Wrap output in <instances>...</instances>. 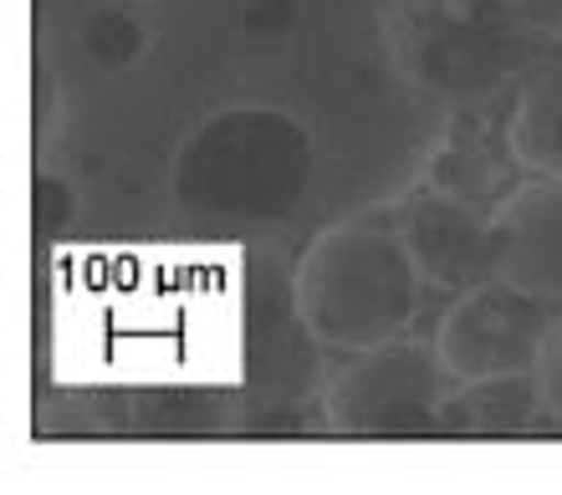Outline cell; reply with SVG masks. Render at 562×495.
Returning a JSON list of instances; mask_svg holds the SVG:
<instances>
[{"mask_svg":"<svg viewBox=\"0 0 562 495\" xmlns=\"http://www.w3.org/2000/svg\"><path fill=\"white\" fill-rule=\"evenodd\" d=\"M562 306L521 292L512 281L491 277L471 292H456L435 327L445 373L460 383H491V379H532L548 327Z\"/></svg>","mask_w":562,"mask_h":495,"instance_id":"4","label":"cell"},{"mask_svg":"<svg viewBox=\"0 0 562 495\" xmlns=\"http://www.w3.org/2000/svg\"><path fill=\"white\" fill-rule=\"evenodd\" d=\"M506 117H475V113L450 117V133L435 148V164H429V175H425L429 184L481 204V210H496L521 184L517 179L521 164L512 154V123Z\"/></svg>","mask_w":562,"mask_h":495,"instance_id":"8","label":"cell"},{"mask_svg":"<svg viewBox=\"0 0 562 495\" xmlns=\"http://www.w3.org/2000/svg\"><path fill=\"white\" fill-rule=\"evenodd\" d=\"M31 200H36V225H42V230H52V215H57L61 230L72 225V215H77V194H72V184H67L61 175L42 169V175H36V194H31Z\"/></svg>","mask_w":562,"mask_h":495,"instance_id":"13","label":"cell"},{"mask_svg":"<svg viewBox=\"0 0 562 495\" xmlns=\"http://www.w3.org/2000/svg\"><path fill=\"white\" fill-rule=\"evenodd\" d=\"M506 123H512V154L521 175L562 179V42L527 57Z\"/></svg>","mask_w":562,"mask_h":495,"instance_id":"9","label":"cell"},{"mask_svg":"<svg viewBox=\"0 0 562 495\" xmlns=\"http://www.w3.org/2000/svg\"><path fill=\"white\" fill-rule=\"evenodd\" d=\"M292 26H296V5H292V0H256L251 11H246V31H251V36H261V42H281Z\"/></svg>","mask_w":562,"mask_h":495,"instance_id":"14","label":"cell"},{"mask_svg":"<svg viewBox=\"0 0 562 495\" xmlns=\"http://www.w3.org/2000/svg\"><path fill=\"white\" fill-rule=\"evenodd\" d=\"M82 46H88V57L103 61V67H128L134 57H144L148 21L134 11V5H108V11H98L88 21Z\"/></svg>","mask_w":562,"mask_h":495,"instance_id":"11","label":"cell"},{"mask_svg":"<svg viewBox=\"0 0 562 495\" xmlns=\"http://www.w3.org/2000/svg\"><path fill=\"white\" fill-rule=\"evenodd\" d=\"M527 46L506 31L475 26L465 15H456L440 0V11H409L400 15V61L419 88L445 92V98H486L496 92L512 72L527 67Z\"/></svg>","mask_w":562,"mask_h":495,"instance_id":"5","label":"cell"},{"mask_svg":"<svg viewBox=\"0 0 562 495\" xmlns=\"http://www.w3.org/2000/svg\"><path fill=\"white\" fill-rule=\"evenodd\" d=\"M394 220H400L404 246L415 256L429 292L456 296L496 277V220H491V210L435 190L425 179L419 190H409L394 204Z\"/></svg>","mask_w":562,"mask_h":495,"instance_id":"6","label":"cell"},{"mask_svg":"<svg viewBox=\"0 0 562 495\" xmlns=\"http://www.w3.org/2000/svg\"><path fill=\"white\" fill-rule=\"evenodd\" d=\"M496 277L562 306V179L527 175L496 210Z\"/></svg>","mask_w":562,"mask_h":495,"instance_id":"7","label":"cell"},{"mask_svg":"<svg viewBox=\"0 0 562 495\" xmlns=\"http://www.w3.org/2000/svg\"><path fill=\"white\" fill-rule=\"evenodd\" d=\"M445 5L517 42H562V0H445Z\"/></svg>","mask_w":562,"mask_h":495,"instance_id":"10","label":"cell"},{"mask_svg":"<svg viewBox=\"0 0 562 495\" xmlns=\"http://www.w3.org/2000/svg\"><path fill=\"white\" fill-rule=\"evenodd\" d=\"M425 292L394 210L327 225L296 261V317L323 348L338 352L409 337Z\"/></svg>","mask_w":562,"mask_h":495,"instance_id":"1","label":"cell"},{"mask_svg":"<svg viewBox=\"0 0 562 495\" xmlns=\"http://www.w3.org/2000/svg\"><path fill=\"white\" fill-rule=\"evenodd\" d=\"M532 383H537V394H542V414L562 424V312L548 327V342H542V358H537Z\"/></svg>","mask_w":562,"mask_h":495,"instance_id":"12","label":"cell"},{"mask_svg":"<svg viewBox=\"0 0 562 495\" xmlns=\"http://www.w3.org/2000/svg\"><path fill=\"white\" fill-rule=\"evenodd\" d=\"M456 379L445 373L440 348L419 337H394L353 352V363L327 383V424L338 435H425L445 424Z\"/></svg>","mask_w":562,"mask_h":495,"instance_id":"3","label":"cell"},{"mask_svg":"<svg viewBox=\"0 0 562 495\" xmlns=\"http://www.w3.org/2000/svg\"><path fill=\"white\" fill-rule=\"evenodd\" d=\"M312 144L277 108H231L205 117L175 154V200L200 215H286L307 190Z\"/></svg>","mask_w":562,"mask_h":495,"instance_id":"2","label":"cell"}]
</instances>
